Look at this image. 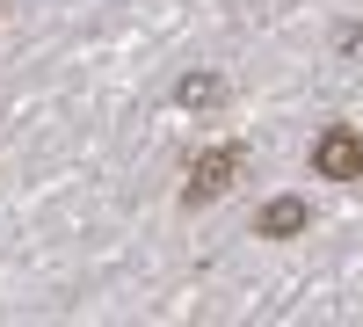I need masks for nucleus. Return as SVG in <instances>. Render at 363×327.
<instances>
[{
  "label": "nucleus",
  "mask_w": 363,
  "mask_h": 327,
  "mask_svg": "<svg viewBox=\"0 0 363 327\" xmlns=\"http://www.w3.org/2000/svg\"><path fill=\"white\" fill-rule=\"evenodd\" d=\"M313 174L320 182H363V131L356 124H327L313 138Z\"/></svg>",
  "instance_id": "1"
},
{
  "label": "nucleus",
  "mask_w": 363,
  "mask_h": 327,
  "mask_svg": "<svg viewBox=\"0 0 363 327\" xmlns=\"http://www.w3.org/2000/svg\"><path fill=\"white\" fill-rule=\"evenodd\" d=\"M240 167H247V145H211V153L189 160V189H182V196H189V204H218Z\"/></svg>",
  "instance_id": "2"
},
{
  "label": "nucleus",
  "mask_w": 363,
  "mask_h": 327,
  "mask_svg": "<svg viewBox=\"0 0 363 327\" xmlns=\"http://www.w3.org/2000/svg\"><path fill=\"white\" fill-rule=\"evenodd\" d=\"M306 226H313V204H306V196H277V204L262 211V240H298Z\"/></svg>",
  "instance_id": "3"
},
{
  "label": "nucleus",
  "mask_w": 363,
  "mask_h": 327,
  "mask_svg": "<svg viewBox=\"0 0 363 327\" xmlns=\"http://www.w3.org/2000/svg\"><path fill=\"white\" fill-rule=\"evenodd\" d=\"M174 102H182V109H218V102H225V80H218V73H189V80L174 87Z\"/></svg>",
  "instance_id": "4"
}]
</instances>
